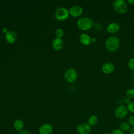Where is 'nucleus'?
Segmentation results:
<instances>
[{
    "label": "nucleus",
    "instance_id": "nucleus-1",
    "mask_svg": "<svg viewBox=\"0 0 134 134\" xmlns=\"http://www.w3.org/2000/svg\"><path fill=\"white\" fill-rule=\"evenodd\" d=\"M120 41L119 39L114 36L109 37L106 40L105 47L110 52H115L119 48Z\"/></svg>",
    "mask_w": 134,
    "mask_h": 134
},
{
    "label": "nucleus",
    "instance_id": "nucleus-2",
    "mask_svg": "<svg viewBox=\"0 0 134 134\" xmlns=\"http://www.w3.org/2000/svg\"><path fill=\"white\" fill-rule=\"evenodd\" d=\"M76 25L80 29L86 31L92 27L93 21L91 18L88 17H83L78 19Z\"/></svg>",
    "mask_w": 134,
    "mask_h": 134
},
{
    "label": "nucleus",
    "instance_id": "nucleus-3",
    "mask_svg": "<svg viewBox=\"0 0 134 134\" xmlns=\"http://www.w3.org/2000/svg\"><path fill=\"white\" fill-rule=\"evenodd\" d=\"M114 10L119 14H125L128 9L126 3L124 0H116L113 3Z\"/></svg>",
    "mask_w": 134,
    "mask_h": 134
},
{
    "label": "nucleus",
    "instance_id": "nucleus-4",
    "mask_svg": "<svg viewBox=\"0 0 134 134\" xmlns=\"http://www.w3.org/2000/svg\"><path fill=\"white\" fill-rule=\"evenodd\" d=\"M64 78L69 83L75 82L77 78V73L76 71L73 68L67 69L64 73Z\"/></svg>",
    "mask_w": 134,
    "mask_h": 134
},
{
    "label": "nucleus",
    "instance_id": "nucleus-5",
    "mask_svg": "<svg viewBox=\"0 0 134 134\" xmlns=\"http://www.w3.org/2000/svg\"><path fill=\"white\" fill-rule=\"evenodd\" d=\"M69 11L64 7L59 8L55 13V17L57 20H64L68 18Z\"/></svg>",
    "mask_w": 134,
    "mask_h": 134
},
{
    "label": "nucleus",
    "instance_id": "nucleus-6",
    "mask_svg": "<svg viewBox=\"0 0 134 134\" xmlns=\"http://www.w3.org/2000/svg\"><path fill=\"white\" fill-rule=\"evenodd\" d=\"M91 130V126L87 122L80 123L76 127V131L79 134H88Z\"/></svg>",
    "mask_w": 134,
    "mask_h": 134
},
{
    "label": "nucleus",
    "instance_id": "nucleus-7",
    "mask_svg": "<svg viewBox=\"0 0 134 134\" xmlns=\"http://www.w3.org/2000/svg\"><path fill=\"white\" fill-rule=\"evenodd\" d=\"M128 109L124 105H120L116 108L115 111V116L119 119H122L125 117L128 114Z\"/></svg>",
    "mask_w": 134,
    "mask_h": 134
},
{
    "label": "nucleus",
    "instance_id": "nucleus-8",
    "mask_svg": "<svg viewBox=\"0 0 134 134\" xmlns=\"http://www.w3.org/2000/svg\"><path fill=\"white\" fill-rule=\"evenodd\" d=\"M53 130V126L50 124L45 123L39 128L38 132L39 134H51Z\"/></svg>",
    "mask_w": 134,
    "mask_h": 134
},
{
    "label": "nucleus",
    "instance_id": "nucleus-9",
    "mask_svg": "<svg viewBox=\"0 0 134 134\" xmlns=\"http://www.w3.org/2000/svg\"><path fill=\"white\" fill-rule=\"evenodd\" d=\"M69 14L73 17H77L80 16L83 13V8L79 5H74L72 6L70 9Z\"/></svg>",
    "mask_w": 134,
    "mask_h": 134
},
{
    "label": "nucleus",
    "instance_id": "nucleus-10",
    "mask_svg": "<svg viewBox=\"0 0 134 134\" xmlns=\"http://www.w3.org/2000/svg\"><path fill=\"white\" fill-rule=\"evenodd\" d=\"M114 64L110 62H107L105 63L102 67V70L105 74H108L113 73L115 70Z\"/></svg>",
    "mask_w": 134,
    "mask_h": 134
},
{
    "label": "nucleus",
    "instance_id": "nucleus-11",
    "mask_svg": "<svg viewBox=\"0 0 134 134\" xmlns=\"http://www.w3.org/2000/svg\"><path fill=\"white\" fill-rule=\"evenodd\" d=\"M5 39L6 41L10 44L15 43L17 40V35L16 32L13 30H9L5 34Z\"/></svg>",
    "mask_w": 134,
    "mask_h": 134
},
{
    "label": "nucleus",
    "instance_id": "nucleus-12",
    "mask_svg": "<svg viewBox=\"0 0 134 134\" xmlns=\"http://www.w3.org/2000/svg\"><path fill=\"white\" fill-rule=\"evenodd\" d=\"M63 44V41L61 38H55L52 41V47L54 50L56 51H59L62 49Z\"/></svg>",
    "mask_w": 134,
    "mask_h": 134
},
{
    "label": "nucleus",
    "instance_id": "nucleus-13",
    "mask_svg": "<svg viewBox=\"0 0 134 134\" xmlns=\"http://www.w3.org/2000/svg\"><path fill=\"white\" fill-rule=\"evenodd\" d=\"M120 29V25L117 23H111L107 26L106 30L107 32L110 34L117 32Z\"/></svg>",
    "mask_w": 134,
    "mask_h": 134
},
{
    "label": "nucleus",
    "instance_id": "nucleus-14",
    "mask_svg": "<svg viewBox=\"0 0 134 134\" xmlns=\"http://www.w3.org/2000/svg\"><path fill=\"white\" fill-rule=\"evenodd\" d=\"M80 42L83 45L88 46L92 43V38L86 34H82L79 37Z\"/></svg>",
    "mask_w": 134,
    "mask_h": 134
},
{
    "label": "nucleus",
    "instance_id": "nucleus-15",
    "mask_svg": "<svg viewBox=\"0 0 134 134\" xmlns=\"http://www.w3.org/2000/svg\"><path fill=\"white\" fill-rule=\"evenodd\" d=\"M14 128L17 131H20L23 130V128L24 126V123L21 119H17L14 122Z\"/></svg>",
    "mask_w": 134,
    "mask_h": 134
},
{
    "label": "nucleus",
    "instance_id": "nucleus-16",
    "mask_svg": "<svg viewBox=\"0 0 134 134\" xmlns=\"http://www.w3.org/2000/svg\"><path fill=\"white\" fill-rule=\"evenodd\" d=\"M131 128V126L128 122H126V121L122 122L119 125V129L121 130L124 132H128L129 131H130Z\"/></svg>",
    "mask_w": 134,
    "mask_h": 134
},
{
    "label": "nucleus",
    "instance_id": "nucleus-17",
    "mask_svg": "<svg viewBox=\"0 0 134 134\" xmlns=\"http://www.w3.org/2000/svg\"><path fill=\"white\" fill-rule=\"evenodd\" d=\"M98 117L94 115H91L89 117L87 120V123L91 126H95L97 122H98Z\"/></svg>",
    "mask_w": 134,
    "mask_h": 134
},
{
    "label": "nucleus",
    "instance_id": "nucleus-18",
    "mask_svg": "<svg viewBox=\"0 0 134 134\" xmlns=\"http://www.w3.org/2000/svg\"><path fill=\"white\" fill-rule=\"evenodd\" d=\"M126 97L130 98H134V88L128 89L126 92Z\"/></svg>",
    "mask_w": 134,
    "mask_h": 134
},
{
    "label": "nucleus",
    "instance_id": "nucleus-19",
    "mask_svg": "<svg viewBox=\"0 0 134 134\" xmlns=\"http://www.w3.org/2000/svg\"><path fill=\"white\" fill-rule=\"evenodd\" d=\"M64 35V31L61 28H58L55 32V35L57 38H61Z\"/></svg>",
    "mask_w": 134,
    "mask_h": 134
},
{
    "label": "nucleus",
    "instance_id": "nucleus-20",
    "mask_svg": "<svg viewBox=\"0 0 134 134\" xmlns=\"http://www.w3.org/2000/svg\"><path fill=\"white\" fill-rule=\"evenodd\" d=\"M128 66L131 71L134 72V58L129 60L128 62Z\"/></svg>",
    "mask_w": 134,
    "mask_h": 134
},
{
    "label": "nucleus",
    "instance_id": "nucleus-21",
    "mask_svg": "<svg viewBox=\"0 0 134 134\" xmlns=\"http://www.w3.org/2000/svg\"><path fill=\"white\" fill-rule=\"evenodd\" d=\"M127 108L128 110L131 113H134V102H131L127 105Z\"/></svg>",
    "mask_w": 134,
    "mask_h": 134
},
{
    "label": "nucleus",
    "instance_id": "nucleus-22",
    "mask_svg": "<svg viewBox=\"0 0 134 134\" xmlns=\"http://www.w3.org/2000/svg\"><path fill=\"white\" fill-rule=\"evenodd\" d=\"M111 134H125V132L118 128L113 130Z\"/></svg>",
    "mask_w": 134,
    "mask_h": 134
},
{
    "label": "nucleus",
    "instance_id": "nucleus-23",
    "mask_svg": "<svg viewBox=\"0 0 134 134\" xmlns=\"http://www.w3.org/2000/svg\"><path fill=\"white\" fill-rule=\"evenodd\" d=\"M128 122L130 125V126L132 127H134V116H131L129 118Z\"/></svg>",
    "mask_w": 134,
    "mask_h": 134
},
{
    "label": "nucleus",
    "instance_id": "nucleus-24",
    "mask_svg": "<svg viewBox=\"0 0 134 134\" xmlns=\"http://www.w3.org/2000/svg\"><path fill=\"white\" fill-rule=\"evenodd\" d=\"M124 103H125V104H129L131 102H130V99L129 98H128V97H125V98H124Z\"/></svg>",
    "mask_w": 134,
    "mask_h": 134
},
{
    "label": "nucleus",
    "instance_id": "nucleus-25",
    "mask_svg": "<svg viewBox=\"0 0 134 134\" xmlns=\"http://www.w3.org/2000/svg\"><path fill=\"white\" fill-rule=\"evenodd\" d=\"M18 134H30L29 131L26 130H22L18 132Z\"/></svg>",
    "mask_w": 134,
    "mask_h": 134
},
{
    "label": "nucleus",
    "instance_id": "nucleus-26",
    "mask_svg": "<svg viewBox=\"0 0 134 134\" xmlns=\"http://www.w3.org/2000/svg\"><path fill=\"white\" fill-rule=\"evenodd\" d=\"M2 32H3V33L5 34L9 31V30H8V28H6V27H3V28H2Z\"/></svg>",
    "mask_w": 134,
    "mask_h": 134
},
{
    "label": "nucleus",
    "instance_id": "nucleus-27",
    "mask_svg": "<svg viewBox=\"0 0 134 134\" xmlns=\"http://www.w3.org/2000/svg\"><path fill=\"white\" fill-rule=\"evenodd\" d=\"M129 134H134V127H132L130 130V132Z\"/></svg>",
    "mask_w": 134,
    "mask_h": 134
},
{
    "label": "nucleus",
    "instance_id": "nucleus-28",
    "mask_svg": "<svg viewBox=\"0 0 134 134\" xmlns=\"http://www.w3.org/2000/svg\"><path fill=\"white\" fill-rule=\"evenodd\" d=\"M128 3L129 4H131V5L134 4V0H128Z\"/></svg>",
    "mask_w": 134,
    "mask_h": 134
},
{
    "label": "nucleus",
    "instance_id": "nucleus-29",
    "mask_svg": "<svg viewBox=\"0 0 134 134\" xmlns=\"http://www.w3.org/2000/svg\"><path fill=\"white\" fill-rule=\"evenodd\" d=\"M96 41V39L95 38L93 37L92 38V43H95Z\"/></svg>",
    "mask_w": 134,
    "mask_h": 134
},
{
    "label": "nucleus",
    "instance_id": "nucleus-30",
    "mask_svg": "<svg viewBox=\"0 0 134 134\" xmlns=\"http://www.w3.org/2000/svg\"><path fill=\"white\" fill-rule=\"evenodd\" d=\"M101 134H110V133H108V132H102Z\"/></svg>",
    "mask_w": 134,
    "mask_h": 134
}]
</instances>
